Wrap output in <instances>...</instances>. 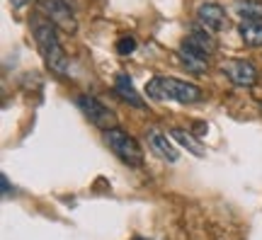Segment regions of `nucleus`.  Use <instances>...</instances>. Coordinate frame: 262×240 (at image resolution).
<instances>
[{
  "instance_id": "obj_1",
  "label": "nucleus",
  "mask_w": 262,
  "mask_h": 240,
  "mask_svg": "<svg viewBox=\"0 0 262 240\" xmlns=\"http://www.w3.org/2000/svg\"><path fill=\"white\" fill-rule=\"evenodd\" d=\"M32 34H34L37 49L49 71L56 78H68L71 75V63H68L63 44H61V39L56 34V25L37 15V17H32Z\"/></svg>"
},
{
  "instance_id": "obj_2",
  "label": "nucleus",
  "mask_w": 262,
  "mask_h": 240,
  "mask_svg": "<svg viewBox=\"0 0 262 240\" xmlns=\"http://www.w3.org/2000/svg\"><path fill=\"white\" fill-rule=\"evenodd\" d=\"M150 100L156 102H180V104H194L204 97L202 88L180 78H170V75H156L146 83V90Z\"/></svg>"
},
{
  "instance_id": "obj_3",
  "label": "nucleus",
  "mask_w": 262,
  "mask_h": 240,
  "mask_svg": "<svg viewBox=\"0 0 262 240\" xmlns=\"http://www.w3.org/2000/svg\"><path fill=\"white\" fill-rule=\"evenodd\" d=\"M102 136H104V143L110 146V150H112L122 163H126L129 167L143 165V148L139 146V141L134 139V136H129L124 129L112 126V129L104 131Z\"/></svg>"
},
{
  "instance_id": "obj_4",
  "label": "nucleus",
  "mask_w": 262,
  "mask_h": 240,
  "mask_svg": "<svg viewBox=\"0 0 262 240\" xmlns=\"http://www.w3.org/2000/svg\"><path fill=\"white\" fill-rule=\"evenodd\" d=\"M39 12H44L49 22H54L56 27L66 29L68 34H73L78 29V22L73 17V8L66 0H39Z\"/></svg>"
},
{
  "instance_id": "obj_5",
  "label": "nucleus",
  "mask_w": 262,
  "mask_h": 240,
  "mask_svg": "<svg viewBox=\"0 0 262 240\" xmlns=\"http://www.w3.org/2000/svg\"><path fill=\"white\" fill-rule=\"evenodd\" d=\"M221 73L235 85V88H253L257 83V68L245 58H228L221 63Z\"/></svg>"
},
{
  "instance_id": "obj_6",
  "label": "nucleus",
  "mask_w": 262,
  "mask_h": 240,
  "mask_svg": "<svg viewBox=\"0 0 262 240\" xmlns=\"http://www.w3.org/2000/svg\"><path fill=\"white\" fill-rule=\"evenodd\" d=\"M78 107H80V112H83L85 117H88V119L93 121L95 126H100V129H112L114 124V114L110 110H107V107H104L102 102L97 100V97H93V95H80V97H78Z\"/></svg>"
},
{
  "instance_id": "obj_7",
  "label": "nucleus",
  "mask_w": 262,
  "mask_h": 240,
  "mask_svg": "<svg viewBox=\"0 0 262 240\" xmlns=\"http://www.w3.org/2000/svg\"><path fill=\"white\" fill-rule=\"evenodd\" d=\"M196 19H199V25L204 29H209L211 34L228 27V15H226V10L221 8L219 3H202V5L196 8Z\"/></svg>"
},
{
  "instance_id": "obj_8",
  "label": "nucleus",
  "mask_w": 262,
  "mask_h": 240,
  "mask_svg": "<svg viewBox=\"0 0 262 240\" xmlns=\"http://www.w3.org/2000/svg\"><path fill=\"white\" fill-rule=\"evenodd\" d=\"M112 90H114V95H117L122 102L131 104V107H136V110H146V102H143V97H141L139 90L134 88V83H131V78L126 73H117V75H114Z\"/></svg>"
},
{
  "instance_id": "obj_9",
  "label": "nucleus",
  "mask_w": 262,
  "mask_h": 240,
  "mask_svg": "<svg viewBox=\"0 0 262 240\" xmlns=\"http://www.w3.org/2000/svg\"><path fill=\"white\" fill-rule=\"evenodd\" d=\"M182 47L192 49V51H196V54L211 56V54L216 51V47H219V44H216L214 34H211L209 29H204V27H194V29H189V34L185 37Z\"/></svg>"
},
{
  "instance_id": "obj_10",
  "label": "nucleus",
  "mask_w": 262,
  "mask_h": 240,
  "mask_svg": "<svg viewBox=\"0 0 262 240\" xmlns=\"http://www.w3.org/2000/svg\"><path fill=\"white\" fill-rule=\"evenodd\" d=\"M148 143L153 148V153L163 160H168V163H175L180 158L178 148L172 146V141L168 139V134H163V131H150L148 134Z\"/></svg>"
},
{
  "instance_id": "obj_11",
  "label": "nucleus",
  "mask_w": 262,
  "mask_h": 240,
  "mask_svg": "<svg viewBox=\"0 0 262 240\" xmlns=\"http://www.w3.org/2000/svg\"><path fill=\"white\" fill-rule=\"evenodd\" d=\"M178 58L182 61V66L187 68L189 73H194V75H204L209 71V56L196 54V51H192L187 47L178 49Z\"/></svg>"
},
{
  "instance_id": "obj_12",
  "label": "nucleus",
  "mask_w": 262,
  "mask_h": 240,
  "mask_svg": "<svg viewBox=\"0 0 262 240\" xmlns=\"http://www.w3.org/2000/svg\"><path fill=\"white\" fill-rule=\"evenodd\" d=\"M233 12L241 22H262V0H235Z\"/></svg>"
},
{
  "instance_id": "obj_13",
  "label": "nucleus",
  "mask_w": 262,
  "mask_h": 240,
  "mask_svg": "<svg viewBox=\"0 0 262 240\" xmlns=\"http://www.w3.org/2000/svg\"><path fill=\"white\" fill-rule=\"evenodd\" d=\"M170 136L178 141L182 148H187L192 156H196V158H204L206 156V150L202 148V143L194 139V134H189V131H185V129H172V131H170Z\"/></svg>"
},
{
  "instance_id": "obj_14",
  "label": "nucleus",
  "mask_w": 262,
  "mask_h": 240,
  "mask_svg": "<svg viewBox=\"0 0 262 240\" xmlns=\"http://www.w3.org/2000/svg\"><path fill=\"white\" fill-rule=\"evenodd\" d=\"M238 32L248 47H262V22H241Z\"/></svg>"
},
{
  "instance_id": "obj_15",
  "label": "nucleus",
  "mask_w": 262,
  "mask_h": 240,
  "mask_svg": "<svg viewBox=\"0 0 262 240\" xmlns=\"http://www.w3.org/2000/svg\"><path fill=\"white\" fill-rule=\"evenodd\" d=\"M114 49H117V54L119 56H129L136 51V39L134 37H119L117 39V44H114Z\"/></svg>"
},
{
  "instance_id": "obj_16",
  "label": "nucleus",
  "mask_w": 262,
  "mask_h": 240,
  "mask_svg": "<svg viewBox=\"0 0 262 240\" xmlns=\"http://www.w3.org/2000/svg\"><path fill=\"white\" fill-rule=\"evenodd\" d=\"M0 182H3V194L8 197V194H10V180H8V175H0Z\"/></svg>"
},
{
  "instance_id": "obj_17",
  "label": "nucleus",
  "mask_w": 262,
  "mask_h": 240,
  "mask_svg": "<svg viewBox=\"0 0 262 240\" xmlns=\"http://www.w3.org/2000/svg\"><path fill=\"white\" fill-rule=\"evenodd\" d=\"M10 3H12V8H22V5H25L27 0H10Z\"/></svg>"
},
{
  "instance_id": "obj_18",
  "label": "nucleus",
  "mask_w": 262,
  "mask_h": 240,
  "mask_svg": "<svg viewBox=\"0 0 262 240\" xmlns=\"http://www.w3.org/2000/svg\"><path fill=\"white\" fill-rule=\"evenodd\" d=\"M131 240H148V238H131Z\"/></svg>"
}]
</instances>
